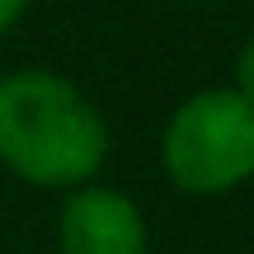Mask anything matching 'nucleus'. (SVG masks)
<instances>
[{
    "label": "nucleus",
    "mask_w": 254,
    "mask_h": 254,
    "mask_svg": "<svg viewBox=\"0 0 254 254\" xmlns=\"http://www.w3.org/2000/svg\"><path fill=\"white\" fill-rule=\"evenodd\" d=\"M109 160V123L62 71L0 75V165L33 189H80Z\"/></svg>",
    "instance_id": "1"
},
{
    "label": "nucleus",
    "mask_w": 254,
    "mask_h": 254,
    "mask_svg": "<svg viewBox=\"0 0 254 254\" xmlns=\"http://www.w3.org/2000/svg\"><path fill=\"white\" fill-rule=\"evenodd\" d=\"M24 9H28V0H0V33H9L24 19Z\"/></svg>",
    "instance_id": "5"
},
{
    "label": "nucleus",
    "mask_w": 254,
    "mask_h": 254,
    "mask_svg": "<svg viewBox=\"0 0 254 254\" xmlns=\"http://www.w3.org/2000/svg\"><path fill=\"white\" fill-rule=\"evenodd\" d=\"M231 90L245 94V99L254 104V33L240 43V52H236V80H231Z\"/></svg>",
    "instance_id": "4"
},
{
    "label": "nucleus",
    "mask_w": 254,
    "mask_h": 254,
    "mask_svg": "<svg viewBox=\"0 0 254 254\" xmlns=\"http://www.w3.org/2000/svg\"><path fill=\"white\" fill-rule=\"evenodd\" d=\"M160 165L189 198H221L254 179V104L231 85H207L170 113Z\"/></svg>",
    "instance_id": "2"
},
{
    "label": "nucleus",
    "mask_w": 254,
    "mask_h": 254,
    "mask_svg": "<svg viewBox=\"0 0 254 254\" xmlns=\"http://www.w3.org/2000/svg\"><path fill=\"white\" fill-rule=\"evenodd\" d=\"M57 245L62 254H151V231L123 189L80 184L62 202Z\"/></svg>",
    "instance_id": "3"
}]
</instances>
